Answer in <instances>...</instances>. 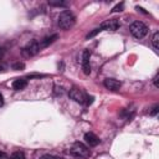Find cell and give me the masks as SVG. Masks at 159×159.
I'll return each instance as SVG.
<instances>
[{
	"label": "cell",
	"instance_id": "1",
	"mask_svg": "<svg viewBox=\"0 0 159 159\" xmlns=\"http://www.w3.org/2000/svg\"><path fill=\"white\" fill-rule=\"evenodd\" d=\"M57 22H58L60 29H62V30H70L75 25L76 17H75V15L70 10H65V11H62L58 15Z\"/></svg>",
	"mask_w": 159,
	"mask_h": 159
},
{
	"label": "cell",
	"instance_id": "2",
	"mask_svg": "<svg viewBox=\"0 0 159 159\" xmlns=\"http://www.w3.org/2000/svg\"><path fill=\"white\" fill-rule=\"evenodd\" d=\"M70 153L76 157V158H80V159H87L91 157V150L88 149L87 145H84L83 143L81 142H75L70 149Z\"/></svg>",
	"mask_w": 159,
	"mask_h": 159
},
{
	"label": "cell",
	"instance_id": "3",
	"mask_svg": "<svg viewBox=\"0 0 159 159\" xmlns=\"http://www.w3.org/2000/svg\"><path fill=\"white\" fill-rule=\"evenodd\" d=\"M129 30H130V34H132L134 37H137V39H143V37L148 34V27H147V25L143 24L142 21H134V22L130 25Z\"/></svg>",
	"mask_w": 159,
	"mask_h": 159
},
{
	"label": "cell",
	"instance_id": "4",
	"mask_svg": "<svg viewBox=\"0 0 159 159\" xmlns=\"http://www.w3.org/2000/svg\"><path fill=\"white\" fill-rule=\"evenodd\" d=\"M39 51H40L39 42H37L36 40H32V41H30V42L22 48V55H24L25 57H32V56H35Z\"/></svg>",
	"mask_w": 159,
	"mask_h": 159
},
{
	"label": "cell",
	"instance_id": "5",
	"mask_svg": "<svg viewBox=\"0 0 159 159\" xmlns=\"http://www.w3.org/2000/svg\"><path fill=\"white\" fill-rule=\"evenodd\" d=\"M68 96H70L71 99H73V101L77 102V103H84V102H86V98H87L86 93H84L82 89L77 88V87L71 88L70 92H68Z\"/></svg>",
	"mask_w": 159,
	"mask_h": 159
},
{
	"label": "cell",
	"instance_id": "6",
	"mask_svg": "<svg viewBox=\"0 0 159 159\" xmlns=\"http://www.w3.org/2000/svg\"><path fill=\"white\" fill-rule=\"evenodd\" d=\"M89 57H91V53L88 50H84L82 52V70H83V73L84 75H89L91 73V65H89Z\"/></svg>",
	"mask_w": 159,
	"mask_h": 159
},
{
	"label": "cell",
	"instance_id": "7",
	"mask_svg": "<svg viewBox=\"0 0 159 159\" xmlns=\"http://www.w3.org/2000/svg\"><path fill=\"white\" fill-rule=\"evenodd\" d=\"M119 26H120V22H119L117 19H112V20H107L106 22H103V24L99 26V29H101L102 31H103V30L116 31V30L119 29Z\"/></svg>",
	"mask_w": 159,
	"mask_h": 159
},
{
	"label": "cell",
	"instance_id": "8",
	"mask_svg": "<svg viewBox=\"0 0 159 159\" xmlns=\"http://www.w3.org/2000/svg\"><path fill=\"white\" fill-rule=\"evenodd\" d=\"M103 84H104V87L107 89H111V91H117L122 86V83L118 80H116V78H106L104 82H103Z\"/></svg>",
	"mask_w": 159,
	"mask_h": 159
},
{
	"label": "cell",
	"instance_id": "9",
	"mask_svg": "<svg viewBox=\"0 0 159 159\" xmlns=\"http://www.w3.org/2000/svg\"><path fill=\"white\" fill-rule=\"evenodd\" d=\"M84 140H86V143H87L89 147H96V145L99 144V138H98L96 134L91 133V132L84 134Z\"/></svg>",
	"mask_w": 159,
	"mask_h": 159
},
{
	"label": "cell",
	"instance_id": "10",
	"mask_svg": "<svg viewBox=\"0 0 159 159\" xmlns=\"http://www.w3.org/2000/svg\"><path fill=\"white\" fill-rule=\"evenodd\" d=\"M58 39V35L57 34H55V35H51V36H47V37H45L43 40H41L40 42H39V46H40V50L41 48H45V47H47L48 45H51L55 40H57Z\"/></svg>",
	"mask_w": 159,
	"mask_h": 159
},
{
	"label": "cell",
	"instance_id": "11",
	"mask_svg": "<svg viewBox=\"0 0 159 159\" xmlns=\"http://www.w3.org/2000/svg\"><path fill=\"white\" fill-rule=\"evenodd\" d=\"M27 86V81L25 78H17L12 82V88L16 91H21Z\"/></svg>",
	"mask_w": 159,
	"mask_h": 159
},
{
	"label": "cell",
	"instance_id": "12",
	"mask_svg": "<svg viewBox=\"0 0 159 159\" xmlns=\"http://www.w3.org/2000/svg\"><path fill=\"white\" fill-rule=\"evenodd\" d=\"M152 43H153V47H154L155 50L159 48V32H158V31L154 32V35H153V37H152Z\"/></svg>",
	"mask_w": 159,
	"mask_h": 159
},
{
	"label": "cell",
	"instance_id": "13",
	"mask_svg": "<svg viewBox=\"0 0 159 159\" xmlns=\"http://www.w3.org/2000/svg\"><path fill=\"white\" fill-rule=\"evenodd\" d=\"M48 5H51V6H66L67 5V2H65V1H58V0H50L48 1Z\"/></svg>",
	"mask_w": 159,
	"mask_h": 159
},
{
	"label": "cell",
	"instance_id": "14",
	"mask_svg": "<svg viewBox=\"0 0 159 159\" xmlns=\"http://www.w3.org/2000/svg\"><path fill=\"white\" fill-rule=\"evenodd\" d=\"M10 159H25V154L22 152H15L11 154Z\"/></svg>",
	"mask_w": 159,
	"mask_h": 159
},
{
	"label": "cell",
	"instance_id": "15",
	"mask_svg": "<svg viewBox=\"0 0 159 159\" xmlns=\"http://www.w3.org/2000/svg\"><path fill=\"white\" fill-rule=\"evenodd\" d=\"M123 6H124V2H120L118 5H116L113 9H112V12H120L123 10Z\"/></svg>",
	"mask_w": 159,
	"mask_h": 159
},
{
	"label": "cell",
	"instance_id": "16",
	"mask_svg": "<svg viewBox=\"0 0 159 159\" xmlns=\"http://www.w3.org/2000/svg\"><path fill=\"white\" fill-rule=\"evenodd\" d=\"M101 31H102V30H101L99 27H97V29H94V30H93L92 32H89V34H88V35L86 36V39H91V37H93V36H96V35H97L98 32H101Z\"/></svg>",
	"mask_w": 159,
	"mask_h": 159
},
{
	"label": "cell",
	"instance_id": "17",
	"mask_svg": "<svg viewBox=\"0 0 159 159\" xmlns=\"http://www.w3.org/2000/svg\"><path fill=\"white\" fill-rule=\"evenodd\" d=\"M158 112H159V106H158V104H155V106L152 108V111L149 112V114H150V116H157V113H158Z\"/></svg>",
	"mask_w": 159,
	"mask_h": 159
},
{
	"label": "cell",
	"instance_id": "18",
	"mask_svg": "<svg viewBox=\"0 0 159 159\" xmlns=\"http://www.w3.org/2000/svg\"><path fill=\"white\" fill-rule=\"evenodd\" d=\"M24 67H25V65L21 63V62H17V63H14V65H12V68H14V70H22Z\"/></svg>",
	"mask_w": 159,
	"mask_h": 159
},
{
	"label": "cell",
	"instance_id": "19",
	"mask_svg": "<svg viewBox=\"0 0 159 159\" xmlns=\"http://www.w3.org/2000/svg\"><path fill=\"white\" fill-rule=\"evenodd\" d=\"M41 159H62L61 157H55V155H50V154H46L43 155Z\"/></svg>",
	"mask_w": 159,
	"mask_h": 159
},
{
	"label": "cell",
	"instance_id": "20",
	"mask_svg": "<svg viewBox=\"0 0 159 159\" xmlns=\"http://www.w3.org/2000/svg\"><path fill=\"white\" fill-rule=\"evenodd\" d=\"M158 78H159V73H157V75H155V77L153 78V82H154V86H155L157 88L159 87V83H158Z\"/></svg>",
	"mask_w": 159,
	"mask_h": 159
},
{
	"label": "cell",
	"instance_id": "21",
	"mask_svg": "<svg viewBox=\"0 0 159 159\" xmlns=\"http://www.w3.org/2000/svg\"><path fill=\"white\" fill-rule=\"evenodd\" d=\"M93 99H94V98H93L92 96H91V97H87V98H86V104H87V106H89V104L93 102Z\"/></svg>",
	"mask_w": 159,
	"mask_h": 159
},
{
	"label": "cell",
	"instance_id": "22",
	"mask_svg": "<svg viewBox=\"0 0 159 159\" xmlns=\"http://www.w3.org/2000/svg\"><path fill=\"white\" fill-rule=\"evenodd\" d=\"M0 159H9V157H7L4 152H1V150H0Z\"/></svg>",
	"mask_w": 159,
	"mask_h": 159
},
{
	"label": "cell",
	"instance_id": "23",
	"mask_svg": "<svg viewBox=\"0 0 159 159\" xmlns=\"http://www.w3.org/2000/svg\"><path fill=\"white\" fill-rule=\"evenodd\" d=\"M32 77H45V75H29L27 78H32Z\"/></svg>",
	"mask_w": 159,
	"mask_h": 159
},
{
	"label": "cell",
	"instance_id": "24",
	"mask_svg": "<svg viewBox=\"0 0 159 159\" xmlns=\"http://www.w3.org/2000/svg\"><path fill=\"white\" fill-rule=\"evenodd\" d=\"M4 104V98H2V94L0 93V107Z\"/></svg>",
	"mask_w": 159,
	"mask_h": 159
},
{
	"label": "cell",
	"instance_id": "25",
	"mask_svg": "<svg viewBox=\"0 0 159 159\" xmlns=\"http://www.w3.org/2000/svg\"><path fill=\"white\" fill-rule=\"evenodd\" d=\"M1 57H2V48L0 47V58H1Z\"/></svg>",
	"mask_w": 159,
	"mask_h": 159
}]
</instances>
